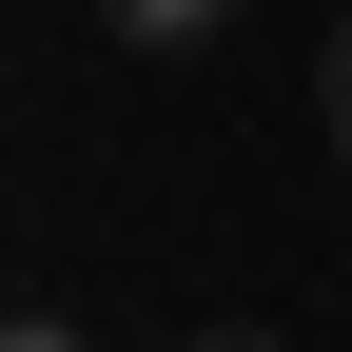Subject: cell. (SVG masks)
<instances>
[{"label": "cell", "mask_w": 352, "mask_h": 352, "mask_svg": "<svg viewBox=\"0 0 352 352\" xmlns=\"http://www.w3.org/2000/svg\"><path fill=\"white\" fill-rule=\"evenodd\" d=\"M98 20H118V39H215L235 0H98Z\"/></svg>", "instance_id": "1"}, {"label": "cell", "mask_w": 352, "mask_h": 352, "mask_svg": "<svg viewBox=\"0 0 352 352\" xmlns=\"http://www.w3.org/2000/svg\"><path fill=\"white\" fill-rule=\"evenodd\" d=\"M0 352H98V333H78V314H0Z\"/></svg>", "instance_id": "2"}, {"label": "cell", "mask_w": 352, "mask_h": 352, "mask_svg": "<svg viewBox=\"0 0 352 352\" xmlns=\"http://www.w3.org/2000/svg\"><path fill=\"white\" fill-rule=\"evenodd\" d=\"M333 176H352V20H333Z\"/></svg>", "instance_id": "3"}, {"label": "cell", "mask_w": 352, "mask_h": 352, "mask_svg": "<svg viewBox=\"0 0 352 352\" xmlns=\"http://www.w3.org/2000/svg\"><path fill=\"white\" fill-rule=\"evenodd\" d=\"M196 352H274V333H196Z\"/></svg>", "instance_id": "4"}]
</instances>
